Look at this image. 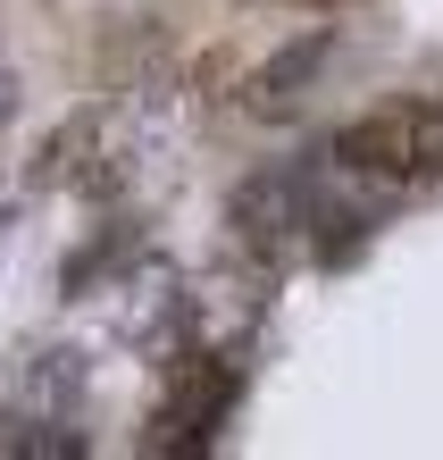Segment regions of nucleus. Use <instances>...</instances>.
<instances>
[{
  "instance_id": "1",
  "label": "nucleus",
  "mask_w": 443,
  "mask_h": 460,
  "mask_svg": "<svg viewBox=\"0 0 443 460\" xmlns=\"http://www.w3.org/2000/svg\"><path fill=\"white\" fill-rule=\"evenodd\" d=\"M335 159L351 176H385V184H419L443 168V101H394L368 110L335 134Z\"/></svg>"
},
{
  "instance_id": "2",
  "label": "nucleus",
  "mask_w": 443,
  "mask_h": 460,
  "mask_svg": "<svg viewBox=\"0 0 443 460\" xmlns=\"http://www.w3.org/2000/svg\"><path fill=\"white\" fill-rule=\"evenodd\" d=\"M318 218V201H310V176H285V168H268V176H252L235 193V226H243V243L252 252H285V243Z\"/></svg>"
},
{
  "instance_id": "3",
  "label": "nucleus",
  "mask_w": 443,
  "mask_h": 460,
  "mask_svg": "<svg viewBox=\"0 0 443 460\" xmlns=\"http://www.w3.org/2000/svg\"><path fill=\"white\" fill-rule=\"evenodd\" d=\"M326 59V34H310V42H293L285 59H268L252 84H243V118H285L293 101H301V75H310Z\"/></svg>"
}]
</instances>
